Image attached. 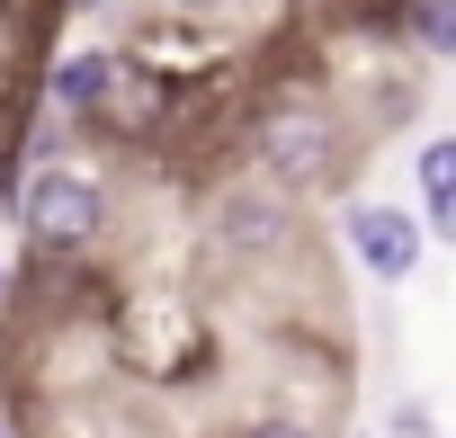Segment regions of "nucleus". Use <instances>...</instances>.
Segmentation results:
<instances>
[{
  "instance_id": "4",
  "label": "nucleus",
  "mask_w": 456,
  "mask_h": 438,
  "mask_svg": "<svg viewBox=\"0 0 456 438\" xmlns=\"http://www.w3.org/2000/svg\"><path fill=\"white\" fill-rule=\"evenodd\" d=\"M161 108H170V81L161 72H143L134 54H108V81H99V126H117V134H152L161 126Z\"/></svg>"
},
{
  "instance_id": "2",
  "label": "nucleus",
  "mask_w": 456,
  "mask_h": 438,
  "mask_svg": "<svg viewBox=\"0 0 456 438\" xmlns=\"http://www.w3.org/2000/svg\"><path fill=\"white\" fill-rule=\"evenodd\" d=\"M260 152H269V170L296 179V188H322V179L340 170V134H331V117H305V108L269 117V126H260Z\"/></svg>"
},
{
  "instance_id": "7",
  "label": "nucleus",
  "mask_w": 456,
  "mask_h": 438,
  "mask_svg": "<svg viewBox=\"0 0 456 438\" xmlns=\"http://www.w3.org/2000/svg\"><path fill=\"white\" fill-rule=\"evenodd\" d=\"M420 188H429V206H456V134L420 143Z\"/></svg>"
},
{
  "instance_id": "5",
  "label": "nucleus",
  "mask_w": 456,
  "mask_h": 438,
  "mask_svg": "<svg viewBox=\"0 0 456 438\" xmlns=\"http://www.w3.org/2000/svg\"><path fill=\"white\" fill-rule=\"evenodd\" d=\"M215 233L233 260H278L287 251V206L278 197H224L215 206Z\"/></svg>"
},
{
  "instance_id": "6",
  "label": "nucleus",
  "mask_w": 456,
  "mask_h": 438,
  "mask_svg": "<svg viewBox=\"0 0 456 438\" xmlns=\"http://www.w3.org/2000/svg\"><path fill=\"white\" fill-rule=\"evenodd\" d=\"M99 81H108V54H72V63L54 72V99L90 117V108H99Z\"/></svg>"
},
{
  "instance_id": "8",
  "label": "nucleus",
  "mask_w": 456,
  "mask_h": 438,
  "mask_svg": "<svg viewBox=\"0 0 456 438\" xmlns=\"http://www.w3.org/2000/svg\"><path fill=\"white\" fill-rule=\"evenodd\" d=\"M403 28H411L420 45H438V54H456V10H403Z\"/></svg>"
},
{
  "instance_id": "10",
  "label": "nucleus",
  "mask_w": 456,
  "mask_h": 438,
  "mask_svg": "<svg viewBox=\"0 0 456 438\" xmlns=\"http://www.w3.org/2000/svg\"><path fill=\"white\" fill-rule=\"evenodd\" d=\"M429 224H438V233H447V242H456V206H429Z\"/></svg>"
},
{
  "instance_id": "3",
  "label": "nucleus",
  "mask_w": 456,
  "mask_h": 438,
  "mask_svg": "<svg viewBox=\"0 0 456 438\" xmlns=\"http://www.w3.org/2000/svg\"><path fill=\"white\" fill-rule=\"evenodd\" d=\"M349 251H358V269H376L385 287H403L420 269V224L403 206H349Z\"/></svg>"
},
{
  "instance_id": "9",
  "label": "nucleus",
  "mask_w": 456,
  "mask_h": 438,
  "mask_svg": "<svg viewBox=\"0 0 456 438\" xmlns=\"http://www.w3.org/2000/svg\"><path fill=\"white\" fill-rule=\"evenodd\" d=\"M251 438H305V429H296V420H260Z\"/></svg>"
},
{
  "instance_id": "1",
  "label": "nucleus",
  "mask_w": 456,
  "mask_h": 438,
  "mask_svg": "<svg viewBox=\"0 0 456 438\" xmlns=\"http://www.w3.org/2000/svg\"><path fill=\"white\" fill-rule=\"evenodd\" d=\"M99 233V188L81 179V170H45L37 188H28V242L37 251H72V242H90Z\"/></svg>"
}]
</instances>
